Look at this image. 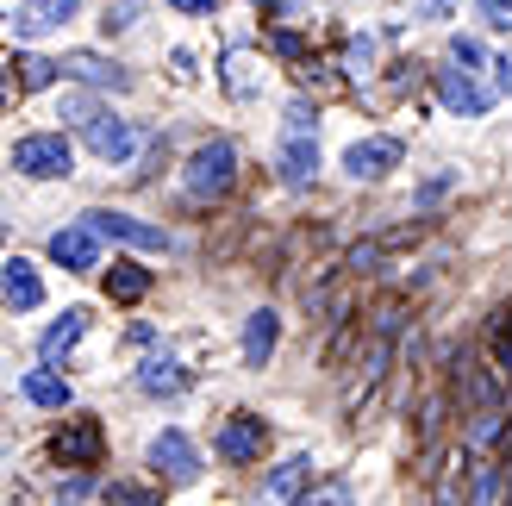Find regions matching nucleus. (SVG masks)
<instances>
[{"label": "nucleus", "instance_id": "41", "mask_svg": "<svg viewBox=\"0 0 512 506\" xmlns=\"http://www.w3.org/2000/svg\"><path fill=\"white\" fill-rule=\"evenodd\" d=\"M19 100V82H13V63H0V113Z\"/></svg>", "mask_w": 512, "mask_h": 506}, {"label": "nucleus", "instance_id": "30", "mask_svg": "<svg viewBox=\"0 0 512 506\" xmlns=\"http://www.w3.org/2000/svg\"><path fill=\"white\" fill-rule=\"evenodd\" d=\"M419 82H425V63H419V57H394V63H388V88H394V94L419 88Z\"/></svg>", "mask_w": 512, "mask_h": 506}, {"label": "nucleus", "instance_id": "36", "mask_svg": "<svg viewBox=\"0 0 512 506\" xmlns=\"http://www.w3.org/2000/svg\"><path fill=\"white\" fill-rule=\"evenodd\" d=\"M163 7H169L175 19H213V13H219V0H163Z\"/></svg>", "mask_w": 512, "mask_h": 506}, {"label": "nucleus", "instance_id": "13", "mask_svg": "<svg viewBox=\"0 0 512 506\" xmlns=\"http://www.w3.org/2000/svg\"><path fill=\"white\" fill-rule=\"evenodd\" d=\"M275 182L281 188H313L319 182V132H281V144H275Z\"/></svg>", "mask_w": 512, "mask_h": 506}, {"label": "nucleus", "instance_id": "16", "mask_svg": "<svg viewBox=\"0 0 512 506\" xmlns=\"http://www.w3.org/2000/svg\"><path fill=\"white\" fill-rule=\"evenodd\" d=\"M0 300H7L13 313H38L44 307V275L32 257H7L0 263Z\"/></svg>", "mask_w": 512, "mask_h": 506}, {"label": "nucleus", "instance_id": "32", "mask_svg": "<svg viewBox=\"0 0 512 506\" xmlns=\"http://www.w3.org/2000/svg\"><path fill=\"white\" fill-rule=\"evenodd\" d=\"M469 7L488 32H512V0H469Z\"/></svg>", "mask_w": 512, "mask_h": 506}, {"label": "nucleus", "instance_id": "7", "mask_svg": "<svg viewBox=\"0 0 512 506\" xmlns=\"http://www.w3.org/2000/svg\"><path fill=\"white\" fill-rule=\"evenodd\" d=\"M57 63H63V82H82L94 94H132L138 88V75L119 57H107V50H63Z\"/></svg>", "mask_w": 512, "mask_h": 506}, {"label": "nucleus", "instance_id": "9", "mask_svg": "<svg viewBox=\"0 0 512 506\" xmlns=\"http://www.w3.org/2000/svg\"><path fill=\"white\" fill-rule=\"evenodd\" d=\"M82 19V0H19V7L7 13V32L13 44H38L50 32H63V25Z\"/></svg>", "mask_w": 512, "mask_h": 506}, {"label": "nucleus", "instance_id": "8", "mask_svg": "<svg viewBox=\"0 0 512 506\" xmlns=\"http://www.w3.org/2000/svg\"><path fill=\"white\" fill-rule=\"evenodd\" d=\"M400 163H406V144H400L394 132L356 138V144H344V157H338V169L350 175V182H388Z\"/></svg>", "mask_w": 512, "mask_h": 506}, {"label": "nucleus", "instance_id": "3", "mask_svg": "<svg viewBox=\"0 0 512 506\" xmlns=\"http://www.w3.org/2000/svg\"><path fill=\"white\" fill-rule=\"evenodd\" d=\"M425 82H431V94L444 100V113L450 119H488L494 113V82H481V75H469V69H456L450 57L444 63H425Z\"/></svg>", "mask_w": 512, "mask_h": 506}, {"label": "nucleus", "instance_id": "12", "mask_svg": "<svg viewBox=\"0 0 512 506\" xmlns=\"http://www.w3.org/2000/svg\"><path fill=\"white\" fill-rule=\"evenodd\" d=\"M44 257L57 263L63 275H94V269H100V238L88 232L82 219H75V225H57V232L44 238Z\"/></svg>", "mask_w": 512, "mask_h": 506}, {"label": "nucleus", "instance_id": "18", "mask_svg": "<svg viewBox=\"0 0 512 506\" xmlns=\"http://www.w3.org/2000/svg\"><path fill=\"white\" fill-rule=\"evenodd\" d=\"M100 288H107L113 307H138V300L157 288V269H144L138 257H113V269H100Z\"/></svg>", "mask_w": 512, "mask_h": 506}, {"label": "nucleus", "instance_id": "15", "mask_svg": "<svg viewBox=\"0 0 512 506\" xmlns=\"http://www.w3.org/2000/svg\"><path fill=\"white\" fill-rule=\"evenodd\" d=\"M19 400H25V407H44V413H69L75 407V388H69V375L57 363H44V369H25L19 375Z\"/></svg>", "mask_w": 512, "mask_h": 506}, {"label": "nucleus", "instance_id": "33", "mask_svg": "<svg viewBox=\"0 0 512 506\" xmlns=\"http://www.w3.org/2000/svg\"><path fill=\"white\" fill-rule=\"evenodd\" d=\"M381 257H388V244H381V238H369V244H356L350 257H344V269H356V275H375V269H381Z\"/></svg>", "mask_w": 512, "mask_h": 506}, {"label": "nucleus", "instance_id": "6", "mask_svg": "<svg viewBox=\"0 0 512 506\" xmlns=\"http://www.w3.org/2000/svg\"><path fill=\"white\" fill-rule=\"evenodd\" d=\"M144 463L157 469L169 488H194V482H200V469H207V463H200V444H194V438L182 432V425H163V432L150 438Z\"/></svg>", "mask_w": 512, "mask_h": 506}, {"label": "nucleus", "instance_id": "10", "mask_svg": "<svg viewBox=\"0 0 512 506\" xmlns=\"http://www.w3.org/2000/svg\"><path fill=\"white\" fill-rule=\"evenodd\" d=\"M100 450H107V432H100L94 413H69L57 425V438H50V457H57L63 469H94Z\"/></svg>", "mask_w": 512, "mask_h": 506}, {"label": "nucleus", "instance_id": "24", "mask_svg": "<svg viewBox=\"0 0 512 506\" xmlns=\"http://www.w3.org/2000/svg\"><path fill=\"white\" fill-rule=\"evenodd\" d=\"M144 13H150V0H107L94 25H100V38H125V32L144 25Z\"/></svg>", "mask_w": 512, "mask_h": 506}, {"label": "nucleus", "instance_id": "20", "mask_svg": "<svg viewBox=\"0 0 512 506\" xmlns=\"http://www.w3.org/2000/svg\"><path fill=\"white\" fill-rule=\"evenodd\" d=\"M275 344H281V313L275 307H256L244 319V369H269Z\"/></svg>", "mask_w": 512, "mask_h": 506}, {"label": "nucleus", "instance_id": "43", "mask_svg": "<svg viewBox=\"0 0 512 506\" xmlns=\"http://www.w3.org/2000/svg\"><path fill=\"white\" fill-rule=\"evenodd\" d=\"M0 238H7V219H0Z\"/></svg>", "mask_w": 512, "mask_h": 506}, {"label": "nucleus", "instance_id": "38", "mask_svg": "<svg viewBox=\"0 0 512 506\" xmlns=\"http://www.w3.org/2000/svg\"><path fill=\"white\" fill-rule=\"evenodd\" d=\"M500 500V469H481L475 475V506H494Z\"/></svg>", "mask_w": 512, "mask_h": 506}, {"label": "nucleus", "instance_id": "11", "mask_svg": "<svg viewBox=\"0 0 512 506\" xmlns=\"http://www.w3.org/2000/svg\"><path fill=\"white\" fill-rule=\"evenodd\" d=\"M213 450H219V457L225 463H263V450H269V425H263V413H232V419H225L219 425V438H213Z\"/></svg>", "mask_w": 512, "mask_h": 506}, {"label": "nucleus", "instance_id": "40", "mask_svg": "<svg viewBox=\"0 0 512 506\" xmlns=\"http://www.w3.org/2000/svg\"><path fill=\"white\" fill-rule=\"evenodd\" d=\"M488 69H494V94H512V50L488 57Z\"/></svg>", "mask_w": 512, "mask_h": 506}, {"label": "nucleus", "instance_id": "37", "mask_svg": "<svg viewBox=\"0 0 512 506\" xmlns=\"http://www.w3.org/2000/svg\"><path fill=\"white\" fill-rule=\"evenodd\" d=\"M450 188H456V169H444V175H431V182L419 188V207H438V200H444Z\"/></svg>", "mask_w": 512, "mask_h": 506}, {"label": "nucleus", "instance_id": "5", "mask_svg": "<svg viewBox=\"0 0 512 506\" xmlns=\"http://www.w3.org/2000/svg\"><path fill=\"white\" fill-rule=\"evenodd\" d=\"M82 132V150L94 163H107V169H132L138 163V144H144V125H132L125 113H113V107H100L88 125H75Z\"/></svg>", "mask_w": 512, "mask_h": 506}, {"label": "nucleus", "instance_id": "23", "mask_svg": "<svg viewBox=\"0 0 512 506\" xmlns=\"http://www.w3.org/2000/svg\"><path fill=\"white\" fill-rule=\"evenodd\" d=\"M263 50H269V57H281V63H300L306 50H313V38H306L294 19H269L263 25Z\"/></svg>", "mask_w": 512, "mask_h": 506}, {"label": "nucleus", "instance_id": "29", "mask_svg": "<svg viewBox=\"0 0 512 506\" xmlns=\"http://www.w3.org/2000/svg\"><path fill=\"white\" fill-rule=\"evenodd\" d=\"M294 506H350V482H344V475H331V482H306V494L294 500Z\"/></svg>", "mask_w": 512, "mask_h": 506}, {"label": "nucleus", "instance_id": "4", "mask_svg": "<svg viewBox=\"0 0 512 506\" xmlns=\"http://www.w3.org/2000/svg\"><path fill=\"white\" fill-rule=\"evenodd\" d=\"M82 225L100 238V244H119V250H150V257H169L175 238L163 232L157 219H138V213H119V207H88Z\"/></svg>", "mask_w": 512, "mask_h": 506}, {"label": "nucleus", "instance_id": "19", "mask_svg": "<svg viewBox=\"0 0 512 506\" xmlns=\"http://www.w3.org/2000/svg\"><path fill=\"white\" fill-rule=\"evenodd\" d=\"M88 325H94V313H88V307H63V319H50V325H44L38 357H44V363H63L69 350L88 338Z\"/></svg>", "mask_w": 512, "mask_h": 506}, {"label": "nucleus", "instance_id": "35", "mask_svg": "<svg viewBox=\"0 0 512 506\" xmlns=\"http://www.w3.org/2000/svg\"><path fill=\"white\" fill-rule=\"evenodd\" d=\"M488 350H494V375H500V382H512V332H500V325H494Z\"/></svg>", "mask_w": 512, "mask_h": 506}, {"label": "nucleus", "instance_id": "28", "mask_svg": "<svg viewBox=\"0 0 512 506\" xmlns=\"http://www.w3.org/2000/svg\"><path fill=\"white\" fill-rule=\"evenodd\" d=\"M100 500H107V506H157L163 494L144 488V482H107V488H100Z\"/></svg>", "mask_w": 512, "mask_h": 506}, {"label": "nucleus", "instance_id": "26", "mask_svg": "<svg viewBox=\"0 0 512 506\" xmlns=\"http://www.w3.org/2000/svg\"><path fill=\"white\" fill-rule=\"evenodd\" d=\"M444 57H450L456 69H469V75H481V69H488V57H494V50L481 44L475 32H450V44H444Z\"/></svg>", "mask_w": 512, "mask_h": 506}, {"label": "nucleus", "instance_id": "25", "mask_svg": "<svg viewBox=\"0 0 512 506\" xmlns=\"http://www.w3.org/2000/svg\"><path fill=\"white\" fill-rule=\"evenodd\" d=\"M94 113H100V94H94V88L69 82V88L57 94V119H63V132H75V125H88Z\"/></svg>", "mask_w": 512, "mask_h": 506}, {"label": "nucleus", "instance_id": "27", "mask_svg": "<svg viewBox=\"0 0 512 506\" xmlns=\"http://www.w3.org/2000/svg\"><path fill=\"white\" fill-rule=\"evenodd\" d=\"M281 132H319V100L313 94H294L281 107Z\"/></svg>", "mask_w": 512, "mask_h": 506}, {"label": "nucleus", "instance_id": "21", "mask_svg": "<svg viewBox=\"0 0 512 506\" xmlns=\"http://www.w3.org/2000/svg\"><path fill=\"white\" fill-rule=\"evenodd\" d=\"M13 82H19V94H50V88H63V63L50 57V50L25 44L19 57H13Z\"/></svg>", "mask_w": 512, "mask_h": 506}, {"label": "nucleus", "instance_id": "39", "mask_svg": "<svg viewBox=\"0 0 512 506\" xmlns=\"http://www.w3.org/2000/svg\"><path fill=\"white\" fill-rule=\"evenodd\" d=\"M169 69H175V82H194V75H200V69H194V50H188V44H175V50H169Z\"/></svg>", "mask_w": 512, "mask_h": 506}, {"label": "nucleus", "instance_id": "17", "mask_svg": "<svg viewBox=\"0 0 512 506\" xmlns=\"http://www.w3.org/2000/svg\"><path fill=\"white\" fill-rule=\"evenodd\" d=\"M306 482H313V457L294 450V457H281L269 469V482H263V494H256V506H294L306 494Z\"/></svg>", "mask_w": 512, "mask_h": 506}, {"label": "nucleus", "instance_id": "22", "mask_svg": "<svg viewBox=\"0 0 512 506\" xmlns=\"http://www.w3.org/2000/svg\"><path fill=\"white\" fill-rule=\"evenodd\" d=\"M375 50H381L375 32H350L344 50H338V75H344V82H369V75H375Z\"/></svg>", "mask_w": 512, "mask_h": 506}, {"label": "nucleus", "instance_id": "34", "mask_svg": "<svg viewBox=\"0 0 512 506\" xmlns=\"http://www.w3.org/2000/svg\"><path fill=\"white\" fill-rule=\"evenodd\" d=\"M244 7H256V13H263V19H306V7H313V0H244Z\"/></svg>", "mask_w": 512, "mask_h": 506}, {"label": "nucleus", "instance_id": "14", "mask_svg": "<svg viewBox=\"0 0 512 506\" xmlns=\"http://www.w3.org/2000/svg\"><path fill=\"white\" fill-rule=\"evenodd\" d=\"M188 388H194V375H188L182 357H169V350H157V357L138 363V394H150V400H182Z\"/></svg>", "mask_w": 512, "mask_h": 506}, {"label": "nucleus", "instance_id": "1", "mask_svg": "<svg viewBox=\"0 0 512 506\" xmlns=\"http://www.w3.org/2000/svg\"><path fill=\"white\" fill-rule=\"evenodd\" d=\"M182 188H188V200H200V207L225 200L238 188V144L232 138H200L188 150V163H182Z\"/></svg>", "mask_w": 512, "mask_h": 506}, {"label": "nucleus", "instance_id": "2", "mask_svg": "<svg viewBox=\"0 0 512 506\" xmlns=\"http://www.w3.org/2000/svg\"><path fill=\"white\" fill-rule=\"evenodd\" d=\"M7 169L25 175V182H69V175H75V144H69L63 125H50V132H25L7 150Z\"/></svg>", "mask_w": 512, "mask_h": 506}, {"label": "nucleus", "instance_id": "42", "mask_svg": "<svg viewBox=\"0 0 512 506\" xmlns=\"http://www.w3.org/2000/svg\"><path fill=\"white\" fill-rule=\"evenodd\" d=\"M0 38H7V7H0Z\"/></svg>", "mask_w": 512, "mask_h": 506}, {"label": "nucleus", "instance_id": "31", "mask_svg": "<svg viewBox=\"0 0 512 506\" xmlns=\"http://www.w3.org/2000/svg\"><path fill=\"white\" fill-rule=\"evenodd\" d=\"M406 7H413V19H425V25H450L463 13V0H406Z\"/></svg>", "mask_w": 512, "mask_h": 506}]
</instances>
